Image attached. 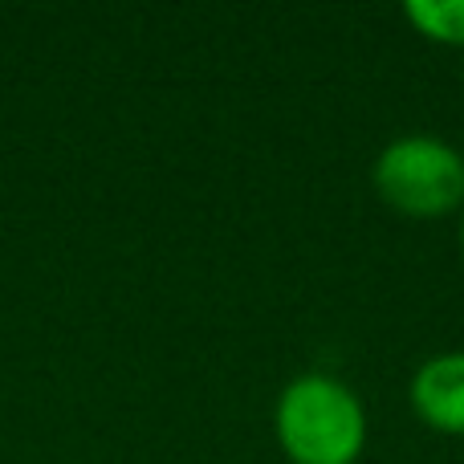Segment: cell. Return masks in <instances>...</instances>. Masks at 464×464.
Segmentation results:
<instances>
[{
    "label": "cell",
    "instance_id": "1",
    "mask_svg": "<svg viewBox=\"0 0 464 464\" xmlns=\"http://www.w3.org/2000/svg\"><path fill=\"white\" fill-rule=\"evenodd\" d=\"M367 432L354 387L322 371L289 379L273 408V436L289 464H359Z\"/></svg>",
    "mask_w": 464,
    "mask_h": 464
},
{
    "label": "cell",
    "instance_id": "2",
    "mask_svg": "<svg viewBox=\"0 0 464 464\" xmlns=\"http://www.w3.org/2000/svg\"><path fill=\"white\" fill-rule=\"evenodd\" d=\"M379 200L408 220H444L464 208V155L449 139L400 135L371 168Z\"/></svg>",
    "mask_w": 464,
    "mask_h": 464
},
{
    "label": "cell",
    "instance_id": "3",
    "mask_svg": "<svg viewBox=\"0 0 464 464\" xmlns=\"http://www.w3.org/2000/svg\"><path fill=\"white\" fill-rule=\"evenodd\" d=\"M411 411L440 436H464V351H440L411 375Z\"/></svg>",
    "mask_w": 464,
    "mask_h": 464
},
{
    "label": "cell",
    "instance_id": "4",
    "mask_svg": "<svg viewBox=\"0 0 464 464\" xmlns=\"http://www.w3.org/2000/svg\"><path fill=\"white\" fill-rule=\"evenodd\" d=\"M403 16L420 37L449 49H464V0H411Z\"/></svg>",
    "mask_w": 464,
    "mask_h": 464
},
{
    "label": "cell",
    "instance_id": "5",
    "mask_svg": "<svg viewBox=\"0 0 464 464\" xmlns=\"http://www.w3.org/2000/svg\"><path fill=\"white\" fill-rule=\"evenodd\" d=\"M460 261H464V208H460Z\"/></svg>",
    "mask_w": 464,
    "mask_h": 464
},
{
    "label": "cell",
    "instance_id": "6",
    "mask_svg": "<svg viewBox=\"0 0 464 464\" xmlns=\"http://www.w3.org/2000/svg\"><path fill=\"white\" fill-rule=\"evenodd\" d=\"M460 86H464V65H460Z\"/></svg>",
    "mask_w": 464,
    "mask_h": 464
},
{
    "label": "cell",
    "instance_id": "7",
    "mask_svg": "<svg viewBox=\"0 0 464 464\" xmlns=\"http://www.w3.org/2000/svg\"><path fill=\"white\" fill-rule=\"evenodd\" d=\"M460 155H464V147H460Z\"/></svg>",
    "mask_w": 464,
    "mask_h": 464
}]
</instances>
